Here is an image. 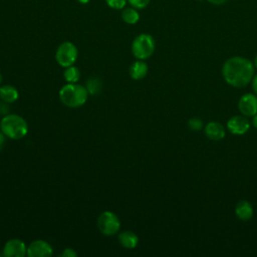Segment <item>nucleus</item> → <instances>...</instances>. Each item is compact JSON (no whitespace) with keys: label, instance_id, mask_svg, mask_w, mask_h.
Returning <instances> with one entry per match:
<instances>
[{"label":"nucleus","instance_id":"obj_1","mask_svg":"<svg viewBox=\"0 0 257 257\" xmlns=\"http://www.w3.org/2000/svg\"><path fill=\"white\" fill-rule=\"evenodd\" d=\"M254 64L242 56H234L226 60L222 68L225 81L234 87L246 86L254 76Z\"/></svg>","mask_w":257,"mask_h":257},{"label":"nucleus","instance_id":"obj_2","mask_svg":"<svg viewBox=\"0 0 257 257\" xmlns=\"http://www.w3.org/2000/svg\"><path fill=\"white\" fill-rule=\"evenodd\" d=\"M88 97V91L85 86L78 83H67L59 90L60 101L72 108L83 105Z\"/></svg>","mask_w":257,"mask_h":257},{"label":"nucleus","instance_id":"obj_3","mask_svg":"<svg viewBox=\"0 0 257 257\" xmlns=\"http://www.w3.org/2000/svg\"><path fill=\"white\" fill-rule=\"evenodd\" d=\"M0 130L11 140H20L28 133V124L26 120L15 113H8L0 120Z\"/></svg>","mask_w":257,"mask_h":257},{"label":"nucleus","instance_id":"obj_4","mask_svg":"<svg viewBox=\"0 0 257 257\" xmlns=\"http://www.w3.org/2000/svg\"><path fill=\"white\" fill-rule=\"evenodd\" d=\"M155 40L152 35L142 33L138 35L132 44V52L137 59L145 60L151 57L155 51Z\"/></svg>","mask_w":257,"mask_h":257},{"label":"nucleus","instance_id":"obj_5","mask_svg":"<svg viewBox=\"0 0 257 257\" xmlns=\"http://www.w3.org/2000/svg\"><path fill=\"white\" fill-rule=\"evenodd\" d=\"M97 228L101 234L113 236L119 231L120 221L113 212L104 211L97 218Z\"/></svg>","mask_w":257,"mask_h":257},{"label":"nucleus","instance_id":"obj_6","mask_svg":"<svg viewBox=\"0 0 257 257\" xmlns=\"http://www.w3.org/2000/svg\"><path fill=\"white\" fill-rule=\"evenodd\" d=\"M78 56V51L76 46L70 42H62L56 49L55 59L57 63L62 67H68L74 64Z\"/></svg>","mask_w":257,"mask_h":257},{"label":"nucleus","instance_id":"obj_7","mask_svg":"<svg viewBox=\"0 0 257 257\" xmlns=\"http://www.w3.org/2000/svg\"><path fill=\"white\" fill-rule=\"evenodd\" d=\"M53 253L52 246L44 240H34L28 247L26 255L29 257H49Z\"/></svg>","mask_w":257,"mask_h":257},{"label":"nucleus","instance_id":"obj_8","mask_svg":"<svg viewBox=\"0 0 257 257\" xmlns=\"http://www.w3.org/2000/svg\"><path fill=\"white\" fill-rule=\"evenodd\" d=\"M27 252L25 243L20 239H10L3 247V255L6 257H24Z\"/></svg>","mask_w":257,"mask_h":257},{"label":"nucleus","instance_id":"obj_9","mask_svg":"<svg viewBox=\"0 0 257 257\" xmlns=\"http://www.w3.org/2000/svg\"><path fill=\"white\" fill-rule=\"evenodd\" d=\"M238 108L245 116L255 115L257 113V96L252 93L242 95L238 102Z\"/></svg>","mask_w":257,"mask_h":257},{"label":"nucleus","instance_id":"obj_10","mask_svg":"<svg viewBox=\"0 0 257 257\" xmlns=\"http://www.w3.org/2000/svg\"><path fill=\"white\" fill-rule=\"evenodd\" d=\"M227 128L234 135H244L250 128L248 119L243 115H234L227 121Z\"/></svg>","mask_w":257,"mask_h":257},{"label":"nucleus","instance_id":"obj_11","mask_svg":"<svg viewBox=\"0 0 257 257\" xmlns=\"http://www.w3.org/2000/svg\"><path fill=\"white\" fill-rule=\"evenodd\" d=\"M206 136L213 141H220L225 137L224 126L217 121H210L205 126Z\"/></svg>","mask_w":257,"mask_h":257},{"label":"nucleus","instance_id":"obj_12","mask_svg":"<svg viewBox=\"0 0 257 257\" xmlns=\"http://www.w3.org/2000/svg\"><path fill=\"white\" fill-rule=\"evenodd\" d=\"M235 214L238 219L242 221H248L253 216V207L248 201L241 200L235 207Z\"/></svg>","mask_w":257,"mask_h":257},{"label":"nucleus","instance_id":"obj_13","mask_svg":"<svg viewBox=\"0 0 257 257\" xmlns=\"http://www.w3.org/2000/svg\"><path fill=\"white\" fill-rule=\"evenodd\" d=\"M148 71H149V67H148L147 63L140 59L135 61L130 66V70H128L130 76L135 80L143 79L148 74Z\"/></svg>","mask_w":257,"mask_h":257},{"label":"nucleus","instance_id":"obj_14","mask_svg":"<svg viewBox=\"0 0 257 257\" xmlns=\"http://www.w3.org/2000/svg\"><path fill=\"white\" fill-rule=\"evenodd\" d=\"M19 96L18 90L15 86L10 84L0 85V99L6 103H13Z\"/></svg>","mask_w":257,"mask_h":257},{"label":"nucleus","instance_id":"obj_15","mask_svg":"<svg viewBox=\"0 0 257 257\" xmlns=\"http://www.w3.org/2000/svg\"><path fill=\"white\" fill-rule=\"evenodd\" d=\"M118 242L126 249H134L139 243V237L133 231H123L118 234Z\"/></svg>","mask_w":257,"mask_h":257},{"label":"nucleus","instance_id":"obj_16","mask_svg":"<svg viewBox=\"0 0 257 257\" xmlns=\"http://www.w3.org/2000/svg\"><path fill=\"white\" fill-rule=\"evenodd\" d=\"M63 77L67 83H76L80 78V71L74 65L65 67V70L63 72Z\"/></svg>","mask_w":257,"mask_h":257},{"label":"nucleus","instance_id":"obj_17","mask_svg":"<svg viewBox=\"0 0 257 257\" xmlns=\"http://www.w3.org/2000/svg\"><path fill=\"white\" fill-rule=\"evenodd\" d=\"M121 19L127 24H136L140 20V14L135 8H125L121 11Z\"/></svg>","mask_w":257,"mask_h":257},{"label":"nucleus","instance_id":"obj_18","mask_svg":"<svg viewBox=\"0 0 257 257\" xmlns=\"http://www.w3.org/2000/svg\"><path fill=\"white\" fill-rule=\"evenodd\" d=\"M86 89L90 94H96L101 90V81L96 77L89 78L86 81Z\"/></svg>","mask_w":257,"mask_h":257},{"label":"nucleus","instance_id":"obj_19","mask_svg":"<svg viewBox=\"0 0 257 257\" xmlns=\"http://www.w3.org/2000/svg\"><path fill=\"white\" fill-rule=\"evenodd\" d=\"M188 126L191 131H200L203 127V121L199 117H191L188 121Z\"/></svg>","mask_w":257,"mask_h":257},{"label":"nucleus","instance_id":"obj_20","mask_svg":"<svg viewBox=\"0 0 257 257\" xmlns=\"http://www.w3.org/2000/svg\"><path fill=\"white\" fill-rule=\"evenodd\" d=\"M151 0H127L130 5L135 9L146 8L150 4Z\"/></svg>","mask_w":257,"mask_h":257},{"label":"nucleus","instance_id":"obj_21","mask_svg":"<svg viewBox=\"0 0 257 257\" xmlns=\"http://www.w3.org/2000/svg\"><path fill=\"white\" fill-rule=\"evenodd\" d=\"M127 0H105L106 4L112 9H122Z\"/></svg>","mask_w":257,"mask_h":257},{"label":"nucleus","instance_id":"obj_22","mask_svg":"<svg viewBox=\"0 0 257 257\" xmlns=\"http://www.w3.org/2000/svg\"><path fill=\"white\" fill-rule=\"evenodd\" d=\"M62 257H75L77 256V253L72 248H65L63 252L61 253Z\"/></svg>","mask_w":257,"mask_h":257},{"label":"nucleus","instance_id":"obj_23","mask_svg":"<svg viewBox=\"0 0 257 257\" xmlns=\"http://www.w3.org/2000/svg\"><path fill=\"white\" fill-rule=\"evenodd\" d=\"M8 104L9 103H6V102L1 100V102H0V114H4V115L8 114V111H9Z\"/></svg>","mask_w":257,"mask_h":257},{"label":"nucleus","instance_id":"obj_24","mask_svg":"<svg viewBox=\"0 0 257 257\" xmlns=\"http://www.w3.org/2000/svg\"><path fill=\"white\" fill-rule=\"evenodd\" d=\"M5 138H6V136L0 130V151L3 149V146L5 144Z\"/></svg>","mask_w":257,"mask_h":257},{"label":"nucleus","instance_id":"obj_25","mask_svg":"<svg viewBox=\"0 0 257 257\" xmlns=\"http://www.w3.org/2000/svg\"><path fill=\"white\" fill-rule=\"evenodd\" d=\"M207 1L213 5H222L226 3L228 0H207Z\"/></svg>","mask_w":257,"mask_h":257},{"label":"nucleus","instance_id":"obj_26","mask_svg":"<svg viewBox=\"0 0 257 257\" xmlns=\"http://www.w3.org/2000/svg\"><path fill=\"white\" fill-rule=\"evenodd\" d=\"M252 86H253V89L255 91V93L257 94V74L253 76L252 78Z\"/></svg>","mask_w":257,"mask_h":257},{"label":"nucleus","instance_id":"obj_27","mask_svg":"<svg viewBox=\"0 0 257 257\" xmlns=\"http://www.w3.org/2000/svg\"><path fill=\"white\" fill-rule=\"evenodd\" d=\"M252 124L255 128H257V113L255 115H253V119H252Z\"/></svg>","mask_w":257,"mask_h":257},{"label":"nucleus","instance_id":"obj_28","mask_svg":"<svg viewBox=\"0 0 257 257\" xmlns=\"http://www.w3.org/2000/svg\"><path fill=\"white\" fill-rule=\"evenodd\" d=\"M79 3H81V4H87L90 0H77Z\"/></svg>","mask_w":257,"mask_h":257},{"label":"nucleus","instance_id":"obj_29","mask_svg":"<svg viewBox=\"0 0 257 257\" xmlns=\"http://www.w3.org/2000/svg\"><path fill=\"white\" fill-rule=\"evenodd\" d=\"M254 66L257 68V55L255 56V59H254Z\"/></svg>","mask_w":257,"mask_h":257},{"label":"nucleus","instance_id":"obj_30","mask_svg":"<svg viewBox=\"0 0 257 257\" xmlns=\"http://www.w3.org/2000/svg\"><path fill=\"white\" fill-rule=\"evenodd\" d=\"M1 82H2V75H1V73H0V85H1Z\"/></svg>","mask_w":257,"mask_h":257},{"label":"nucleus","instance_id":"obj_31","mask_svg":"<svg viewBox=\"0 0 257 257\" xmlns=\"http://www.w3.org/2000/svg\"><path fill=\"white\" fill-rule=\"evenodd\" d=\"M0 120H1V119H0Z\"/></svg>","mask_w":257,"mask_h":257}]
</instances>
